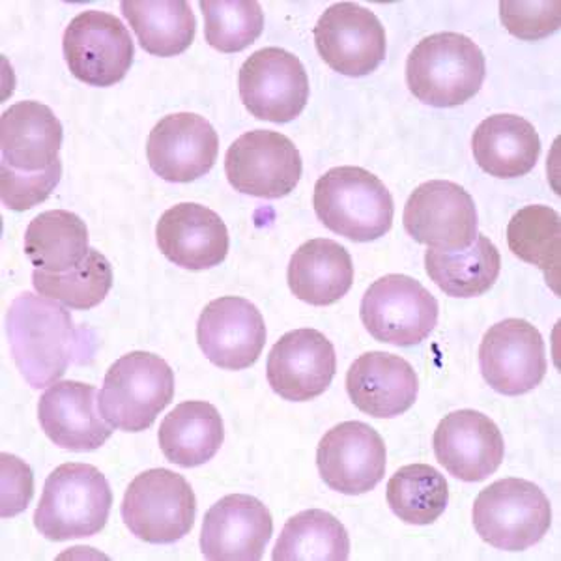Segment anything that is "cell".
<instances>
[{"mask_svg": "<svg viewBox=\"0 0 561 561\" xmlns=\"http://www.w3.org/2000/svg\"><path fill=\"white\" fill-rule=\"evenodd\" d=\"M62 124L39 102H20L0 116V197L26 211L51 197L62 179Z\"/></svg>", "mask_w": 561, "mask_h": 561, "instance_id": "6da1fadb", "label": "cell"}, {"mask_svg": "<svg viewBox=\"0 0 561 561\" xmlns=\"http://www.w3.org/2000/svg\"><path fill=\"white\" fill-rule=\"evenodd\" d=\"M479 365L485 382L497 393L507 397L528 393L547 375L541 333L528 320L497 322L481 341Z\"/></svg>", "mask_w": 561, "mask_h": 561, "instance_id": "9a60e30c", "label": "cell"}, {"mask_svg": "<svg viewBox=\"0 0 561 561\" xmlns=\"http://www.w3.org/2000/svg\"><path fill=\"white\" fill-rule=\"evenodd\" d=\"M34 496L31 468L13 455L2 454V517H15L28 507Z\"/></svg>", "mask_w": 561, "mask_h": 561, "instance_id": "8d00e7d4", "label": "cell"}, {"mask_svg": "<svg viewBox=\"0 0 561 561\" xmlns=\"http://www.w3.org/2000/svg\"><path fill=\"white\" fill-rule=\"evenodd\" d=\"M507 243L513 255L541 268L549 283L560 280L561 219L554 208L531 205L518 210L507 225Z\"/></svg>", "mask_w": 561, "mask_h": 561, "instance_id": "1f68e13d", "label": "cell"}, {"mask_svg": "<svg viewBox=\"0 0 561 561\" xmlns=\"http://www.w3.org/2000/svg\"><path fill=\"white\" fill-rule=\"evenodd\" d=\"M25 253L36 270L68 274L89 256L87 224L68 210L44 211L26 227Z\"/></svg>", "mask_w": 561, "mask_h": 561, "instance_id": "83f0119b", "label": "cell"}, {"mask_svg": "<svg viewBox=\"0 0 561 561\" xmlns=\"http://www.w3.org/2000/svg\"><path fill=\"white\" fill-rule=\"evenodd\" d=\"M485 55L459 33H438L421 39L407 60V83L431 107H457L472 100L485 81Z\"/></svg>", "mask_w": 561, "mask_h": 561, "instance_id": "3957f363", "label": "cell"}, {"mask_svg": "<svg viewBox=\"0 0 561 561\" xmlns=\"http://www.w3.org/2000/svg\"><path fill=\"white\" fill-rule=\"evenodd\" d=\"M500 18L505 28L513 36L536 42L547 38L560 28L561 2L560 0H542V2H515V0H502L500 2Z\"/></svg>", "mask_w": 561, "mask_h": 561, "instance_id": "d590c367", "label": "cell"}, {"mask_svg": "<svg viewBox=\"0 0 561 561\" xmlns=\"http://www.w3.org/2000/svg\"><path fill=\"white\" fill-rule=\"evenodd\" d=\"M224 440V420L210 402H182L161 421V451L169 462L182 468L206 465L216 457Z\"/></svg>", "mask_w": 561, "mask_h": 561, "instance_id": "4316f807", "label": "cell"}, {"mask_svg": "<svg viewBox=\"0 0 561 561\" xmlns=\"http://www.w3.org/2000/svg\"><path fill=\"white\" fill-rule=\"evenodd\" d=\"M275 561H346L351 537L341 520L322 510L301 511L275 542Z\"/></svg>", "mask_w": 561, "mask_h": 561, "instance_id": "4dcf8cb0", "label": "cell"}, {"mask_svg": "<svg viewBox=\"0 0 561 561\" xmlns=\"http://www.w3.org/2000/svg\"><path fill=\"white\" fill-rule=\"evenodd\" d=\"M346 391L364 414L389 420L414 407L420 380L414 367L401 356L367 352L346 373Z\"/></svg>", "mask_w": 561, "mask_h": 561, "instance_id": "cb8c5ba5", "label": "cell"}, {"mask_svg": "<svg viewBox=\"0 0 561 561\" xmlns=\"http://www.w3.org/2000/svg\"><path fill=\"white\" fill-rule=\"evenodd\" d=\"M197 341L216 367L248 369L256 364L266 345V324L251 301L224 296L210 301L198 317Z\"/></svg>", "mask_w": 561, "mask_h": 561, "instance_id": "d6986e66", "label": "cell"}, {"mask_svg": "<svg viewBox=\"0 0 561 561\" xmlns=\"http://www.w3.org/2000/svg\"><path fill=\"white\" fill-rule=\"evenodd\" d=\"M552 507L547 494L526 479H500L479 492L473 526L479 537L505 552H523L547 536Z\"/></svg>", "mask_w": 561, "mask_h": 561, "instance_id": "52a82bcc", "label": "cell"}, {"mask_svg": "<svg viewBox=\"0 0 561 561\" xmlns=\"http://www.w3.org/2000/svg\"><path fill=\"white\" fill-rule=\"evenodd\" d=\"M225 173L237 192L251 197H287L304 173L300 150L287 135L255 129L238 137L225 156Z\"/></svg>", "mask_w": 561, "mask_h": 561, "instance_id": "8fae6325", "label": "cell"}, {"mask_svg": "<svg viewBox=\"0 0 561 561\" xmlns=\"http://www.w3.org/2000/svg\"><path fill=\"white\" fill-rule=\"evenodd\" d=\"M425 270L447 296L476 298L494 287L502 270V256L489 238L478 234L476 242L462 251L428 249Z\"/></svg>", "mask_w": 561, "mask_h": 561, "instance_id": "f546056e", "label": "cell"}, {"mask_svg": "<svg viewBox=\"0 0 561 561\" xmlns=\"http://www.w3.org/2000/svg\"><path fill=\"white\" fill-rule=\"evenodd\" d=\"M113 491L96 466L68 462L47 478L34 526L49 541L100 534L108 520Z\"/></svg>", "mask_w": 561, "mask_h": 561, "instance_id": "5b68a950", "label": "cell"}, {"mask_svg": "<svg viewBox=\"0 0 561 561\" xmlns=\"http://www.w3.org/2000/svg\"><path fill=\"white\" fill-rule=\"evenodd\" d=\"M388 504L402 523L427 526L442 517L449 502L444 476L428 465L402 466L389 479Z\"/></svg>", "mask_w": 561, "mask_h": 561, "instance_id": "d6a6232c", "label": "cell"}, {"mask_svg": "<svg viewBox=\"0 0 561 561\" xmlns=\"http://www.w3.org/2000/svg\"><path fill=\"white\" fill-rule=\"evenodd\" d=\"M33 285L39 296L60 301L76 311H89L107 298L108 290L113 288V268L98 249L90 248L83 264L68 274L34 270Z\"/></svg>", "mask_w": 561, "mask_h": 561, "instance_id": "836d02e7", "label": "cell"}, {"mask_svg": "<svg viewBox=\"0 0 561 561\" xmlns=\"http://www.w3.org/2000/svg\"><path fill=\"white\" fill-rule=\"evenodd\" d=\"M174 397V373L165 359L150 352H129L111 365L98 407L113 428L140 433Z\"/></svg>", "mask_w": 561, "mask_h": 561, "instance_id": "8992f818", "label": "cell"}, {"mask_svg": "<svg viewBox=\"0 0 561 561\" xmlns=\"http://www.w3.org/2000/svg\"><path fill=\"white\" fill-rule=\"evenodd\" d=\"M156 240L169 261L192 272L216 268L229 255V230L224 219L197 203L169 208L158 221Z\"/></svg>", "mask_w": 561, "mask_h": 561, "instance_id": "603a6c76", "label": "cell"}, {"mask_svg": "<svg viewBox=\"0 0 561 561\" xmlns=\"http://www.w3.org/2000/svg\"><path fill=\"white\" fill-rule=\"evenodd\" d=\"M313 205L325 229L362 243L386 237L396 214L382 180L362 167H335L320 176Z\"/></svg>", "mask_w": 561, "mask_h": 561, "instance_id": "277c9868", "label": "cell"}, {"mask_svg": "<svg viewBox=\"0 0 561 561\" xmlns=\"http://www.w3.org/2000/svg\"><path fill=\"white\" fill-rule=\"evenodd\" d=\"M288 287L309 306L337 304L354 283V264L346 248L328 238L304 243L288 262Z\"/></svg>", "mask_w": 561, "mask_h": 561, "instance_id": "d4e9b609", "label": "cell"}, {"mask_svg": "<svg viewBox=\"0 0 561 561\" xmlns=\"http://www.w3.org/2000/svg\"><path fill=\"white\" fill-rule=\"evenodd\" d=\"M121 511L129 531L140 541L173 545L192 531L197 497L185 478L153 468L129 483Z\"/></svg>", "mask_w": 561, "mask_h": 561, "instance_id": "ba28073f", "label": "cell"}, {"mask_svg": "<svg viewBox=\"0 0 561 561\" xmlns=\"http://www.w3.org/2000/svg\"><path fill=\"white\" fill-rule=\"evenodd\" d=\"M337 356L324 333L301 328L283 335L270 352L266 377L285 401H313L332 386Z\"/></svg>", "mask_w": 561, "mask_h": 561, "instance_id": "e0dca14e", "label": "cell"}, {"mask_svg": "<svg viewBox=\"0 0 561 561\" xmlns=\"http://www.w3.org/2000/svg\"><path fill=\"white\" fill-rule=\"evenodd\" d=\"M206 42L221 53H240L255 44L264 28L256 0H201Z\"/></svg>", "mask_w": 561, "mask_h": 561, "instance_id": "e575fe53", "label": "cell"}, {"mask_svg": "<svg viewBox=\"0 0 561 561\" xmlns=\"http://www.w3.org/2000/svg\"><path fill=\"white\" fill-rule=\"evenodd\" d=\"M313 34L322 60L343 76H369L386 58V28L377 13L356 2H337L328 8Z\"/></svg>", "mask_w": 561, "mask_h": 561, "instance_id": "5bb4252c", "label": "cell"}, {"mask_svg": "<svg viewBox=\"0 0 561 561\" xmlns=\"http://www.w3.org/2000/svg\"><path fill=\"white\" fill-rule=\"evenodd\" d=\"M433 446L438 462L466 483L492 476L505 455L504 436L496 423L476 410L446 415L434 431Z\"/></svg>", "mask_w": 561, "mask_h": 561, "instance_id": "ffe728a7", "label": "cell"}, {"mask_svg": "<svg viewBox=\"0 0 561 561\" xmlns=\"http://www.w3.org/2000/svg\"><path fill=\"white\" fill-rule=\"evenodd\" d=\"M359 317L365 330L380 343L415 346L438 324V301L420 280L389 274L367 288Z\"/></svg>", "mask_w": 561, "mask_h": 561, "instance_id": "9c48e42d", "label": "cell"}, {"mask_svg": "<svg viewBox=\"0 0 561 561\" xmlns=\"http://www.w3.org/2000/svg\"><path fill=\"white\" fill-rule=\"evenodd\" d=\"M478 165L496 179H520L536 169L541 139L534 124L517 115L489 116L472 137Z\"/></svg>", "mask_w": 561, "mask_h": 561, "instance_id": "484cf974", "label": "cell"}, {"mask_svg": "<svg viewBox=\"0 0 561 561\" xmlns=\"http://www.w3.org/2000/svg\"><path fill=\"white\" fill-rule=\"evenodd\" d=\"M402 225L415 242L428 249L462 251L478 238V210L462 185L431 180L410 195Z\"/></svg>", "mask_w": 561, "mask_h": 561, "instance_id": "7c38bea8", "label": "cell"}, {"mask_svg": "<svg viewBox=\"0 0 561 561\" xmlns=\"http://www.w3.org/2000/svg\"><path fill=\"white\" fill-rule=\"evenodd\" d=\"M317 466L325 485L346 496L370 492L386 476V444L362 421H345L322 436Z\"/></svg>", "mask_w": 561, "mask_h": 561, "instance_id": "2e32d148", "label": "cell"}, {"mask_svg": "<svg viewBox=\"0 0 561 561\" xmlns=\"http://www.w3.org/2000/svg\"><path fill=\"white\" fill-rule=\"evenodd\" d=\"M13 359L34 389L47 388L65 377L71 364L94 356V335L76 324L66 307L45 296L25 293L7 314Z\"/></svg>", "mask_w": 561, "mask_h": 561, "instance_id": "7a4b0ae2", "label": "cell"}, {"mask_svg": "<svg viewBox=\"0 0 561 561\" xmlns=\"http://www.w3.org/2000/svg\"><path fill=\"white\" fill-rule=\"evenodd\" d=\"M124 18L153 57H176L195 39L197 20L185 0H124Z\"/></svg>", "mask_w": 561, "mask_h": 561, "instance_id": "f1b7e54d", "label": "cell"}, {"mask_svg": "<svg viewBox=\"0 0 561 561\" xmlns=\"http://www.w3.org/2000/svg\"><path fill=\"white\" fill-rule=\"evenodd\" d=\"M62 51L76 79L103 89L126 77L134 62L135 45L118 18L87 10L66 26Z\"/></svg>", "mask_w": 561, "mask_h": 561, "instance_id": "30bf717a", "label": "cell"}, {"mask_svg": "<svg viewBox=\"0 0 561 561\" xmlns=\"http://www.w3.org/2000/svg\"><path fill=\"white\" fill-rule=\"evenodd\" d=\"M98 389L90 383L55 382L38 402V420L47 438L76 454L96 451L113 436L98 407Z\"/></svg>", "mask_w": 561, "mask_h": 561, "instance_id": "7402d4cb", "label": "cell"}, {"mask_svg": "<svg viewBox=\"0 0 561 561\" xmlns=\"http://www.w3.org/2000/svg\"><path fill=\"white\" fill-rule=\"evenodd\" d=\"M240 98L259 121L287 124L309 100V77L300 58L280 47H264L243 62L238 76Z\"/></svg>", "mask_w": 561, "mask_h": 561, "instance_id": "4fadbf2b", "label": "cell"}, {"mask_svg": "<svg viewBox=\"0 0 561 561\" xmlns=\"http://www.w3.org/2000/svg\"><path fill=\"white\" fill-rule=\"evenodd\" d=\"M272 534V513L261 500L230 494L206 513L201 550L211 561H259Z\"/></svg>", "mask_w": 561, "mask_h": 561, "instance_id": "44dd1931", "label": "cell"}, {"mask_svg": "<svg viewBox=\"0 0 561 561\" xmlns=\"http://www.w3.org/2000/svg\"><path fill=\"white\" fill-rule=\"evenodd\" d=\"M219 137L210 122L195 113H176L161 118L148 137L147 158L153 173L187 184L203 179L216 165Z\"/></svg>", "mask_w": 561, "mask_h": 561, "instance_id": "ac0fdd59", "label": "cell"}]
</instances>
